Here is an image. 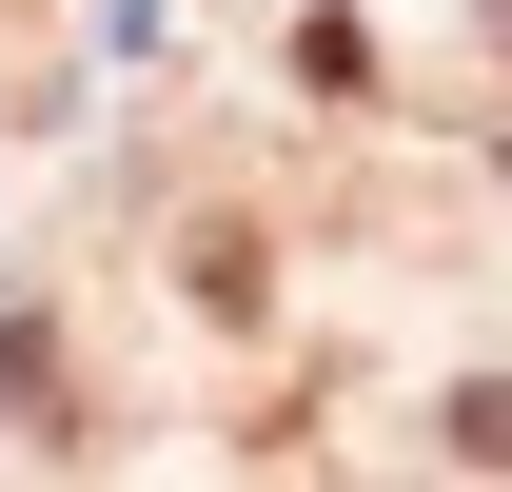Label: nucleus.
<instances>
[{"instance_id": "nucleus-1", "label": "nucleus", "mask_w": 512, "mask_h": 492, "mask_svg": "<svg viewBox=\"0 0 512 492\" xmlns=\"http://www.w3.org/2000/svg\"><path fill=\"white\" fill-rule=\"evenodd\" d=\"M0 414H60V335L40 315H0Z\"/></svg>"}, {"instance_id": "nucleus-2", "label": "nucleus", "mask_w": 512, "mask_h": 492, "mask_svg": "<svg viewBox=\"0 0 512 492\" xmlns=\"http://www.w3.org/2000/svg\"><path fill=\"white\" fill-rule=\"evenodd\" d=\"M453 453H473V473H512V374H473V394H453Z\"/></svg>"}]
</instances>
